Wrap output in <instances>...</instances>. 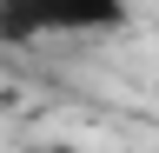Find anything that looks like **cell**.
<instances>
[{"mask_svg":"<svg viewBox=\"0 0 159 153\" xmlns=\"http://www.w3.org/2000/svg\"><path fill=\"white\" fill-rule=\"evenodd\" d=\"M133 27L126 0H0V40L40 47L53 33H119Z\"/></svg>","mask_w":159,"mask_h":153,"instance_id":"1","label":"cell"},{"mask_svg":"<svg viewBox=\"0 0 159 153\" xmlns=\"http://www.w3.org/2000/svg\"><path fill=\"white\" fill-rule=\"evenodd\" d=\"M27 153H80V146H73V140H33Z\"/></svg>","mask_w":159,"mask_h":153,"instance_id":"2","label":"cell"}]
</instances>
